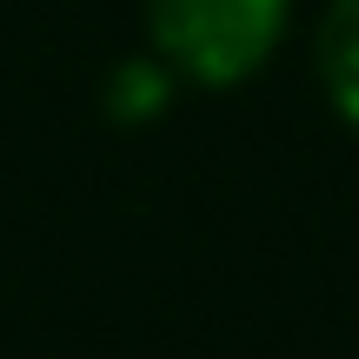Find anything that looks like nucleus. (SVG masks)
Segmentation results:
<instances>
[{"mask_svg": "<svg viewBox=\"0 0 359 359\" xmlns=\"http://www.w3.org/2000/svg\"><path fill=\"white\" fill-rule=\"evenodd\" d=\"M299 0H147V53L180 87H246L293 34Z\"/></svg>", "mask_w": 359, "mask_h": 359, "instance_id": "1", "label": "nucleus"}, {"mask_svg": "<svg viewBox=\"0 0 359 359\" xmlns=\"http://www.w3.org/2000/svg\"><path fill=\"white\" fill-rule=\"evenodd\" d=\"M313 74L333 120L359 140V0H326L313 27Z\"/></svg>", "mask_w": 359, "mask_h": 359, "instance_id": "2", "label": "nucleus"}, {"mask_svg": "<svg viewBox=\"0 0 359 359\" xmlns=\"http://www.w3.org/2000/svg\"><path fill=\"white\" fill-rule=\"evenodd\" d=\"M173 93H180V80L167 67H160L154 53H133V60H120L114 74L100 80V114L114 120V127H154L173 107Z\"/></svg>", "mask_w": 359, "mask_h": 359, "instance_id": "3", "label": "nucleus"}]
</instances>
